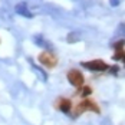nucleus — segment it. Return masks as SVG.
<instances>
[{"label":"nucleus","mask_w":125,"mask_h":125,"mask_svg":"<svg viewBox=\"0 0 125 125\" xmlns=\"http://www.w3.org/2000/svg\"><path fill=\"white\" fill-rule=\"evenodd\" d=\"M86 111H91V112H95V114H99L101 112L99 106H98V104H96L95 101H92V99H82L79 104H78V106H76V109H75V114H76V115H79V114L86 112Z\"/></svg>","instance_id":"obj_1"},{"label":"nucleus","mask_w":125,"mask_h":125,"mask_svg":"<svg viewBox=\"0 0 125 125\" xmlns=\"http://www.w3.org/2000/svg\"><path fill=\"white\" fill-rule=\"evenodd\" d=\"M82 66L86 68L88 71H94V72H105L108 71L111 66L106 62L101 61V59H95V61H86V62H82Z\"/></svg>","instance_id":"obj_2"},{"label":"nucleus","mask_w":125,"mask_h":125,"mask_svg":"<svg viewBox=\"0 0 125 125\" xmlns=\"http://www.w3.org/2000/svg\"><path fill=\"white\" fill-rule=\"evenodd\" d=\"M68 81H69V83L71 85H73L75 88H81L83 86V82H85V78L82 75V72L81 71H78V69H71L69 72H68Z\"/></svg>","instance_id":"obj_3"},{"label":"nucleus","mask_w":125,"mask_h":125,"mask_svg":"<svg viewBox=\"0 0 125 125\" xmlns=\"http://www.w3.org/2000/svg\"><path fill=\"white\" fill-rule=\"evenodd\" d=\"M39 62L42 63L43 66H46V68H55L56 65H58V58H56V55H53L52 52H42L40 55H39Z\"/></svg>","instance_id":"obj_4"},{"label":"nucleus","mask_w":125,"mask_h":125,"mask_svg":"<svg viewBox=\"0 0 125 125\" xmlns=\"http://www.w3.org/2000/svg\"><path fill=\"white\" fill-rule=\"evenodd\" d=\"M56 108L59 111H62L63 114H69L71 109H72V101L71 99H66V98H61V99L56 101Z\"/></svg>","instance_id":"obj_5"},{"label":"nucleus","mask_w":125,"mask_h":125,"mask_svg":"<svg viewBox=\"0 0 125 125\" xmlns=\"http://www.w3.org/2000/svg\"><path fill=\"white\" fill-rule=\"evenodd\" d=\"M78 94H79L82 98H85V96H89V95L92 94V89H91L89 86H82L81 89H79V92H78Z\"/></svg>","instance_id":"obj_6"},{"label":"nucleus","mask_w":125,"mask_h":125,"mask_svg":"<svg viewBox=\"0 0 125 125\" xmlns=\"http://www.w3.org/2000/svg\"><path fill=\"white\" fill-rule=\"evenodd\" d=\"M124 56H125V52L122 49H121V50H115L112 59H114V61H121V59H124Z\"/></svg>","instance_id":"obj_7"},{"label":"nucleus","mask_w":125,"mask_h":125,"mask_svg":"<svg viewBox=\"0 0 125 125\" xmlns=\"http://www.w3.org/2000/svg\"><path fill=\"white\" fill-rule=\"evenodd\" d=\"M124 40H121V42H116L115 45H114V48H115V50H121V49H124Z\"/></svg>","instance_id":"obj_8"},{"label":"nucleus","mask_w":125,"mask_h":125,"mask_svg":"<svg viewBox=\"0 0 125 125\" xmlns=\"http://www.w3.org/2000/svg\"><path fill=\"white\" fill-rule=\"evenodd\" d=\"M122 61H124V65H125V56H124V59H122Z\"/></svg>","instance_id":"obj_9"}]
</instances>
